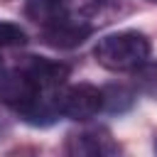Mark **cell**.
Listing matches in <instances>:
<instances>
[{
  "label": "cell",
  "instance_id": "6da1fadb",
  "mask_svg": "<svg viewBox=\"0 0 157 157\" xmlns=\"http://www.w3.org/2000/svg\"><path fill=\"white\" fill-rule=\"evenodd\" d=\"M150 39L142 32L123 29L98 39L93 47V56L103 69L110 71H135L150 59Z\"/></svg>",
  "mask_w": 157,
  "mask_h": 157
},
{
  "label": "cell",
  "instance_id": "7a4b0ae2",
  "mask_svg": "<svg viewBox=\"0 0 157 157\" xmlns=\"http://www.w3.org/2000/svg\"><path fill=\"white\" fill-rule=\"evenodd\" d=\"M56 113L69 120H91L103 110V88L91 83L61 86L54 93Z\"/></svg>",
  "mask_w": 157,
  "mask_h": 157
},
{
  "label": "cell",
  "instance_id": "3957f363",
  "mask_svg": "<svg viewBox=\"0 0 157 157\" xmlns=\"http://www.w3.org/2000/svg\"><path fill=\"white\" fill-rule=\"evenodd\" d=\"M64 152L74 157H110L120 152V145L113 140V135L96 125V128H83L76 132H69L64 142Z\"/></svg>",
  "mask_w": 157,
  "mask_h": 157
},
{
  "label": "cell",
  "instance_id": "277c9868",
  "mask_svg": "<svg viewBox=\"0 0 157 157\" xmlns=\"http://www.w3.org/2000/svg\"><path fill=\"white\" fill-rule=\"evenodd\" d=\"M17 69L25 71L34 81V86L42 88L44 93H49V91L56 93L71 74V69L64 61H54V59H44V56H25L17 64Z\"/></svg>",
  "mask_w": 157,
  "mask_h": 157
},
{
  "label": "cell",
  "instance_id": "5b68a950",
  "mask_svg": "<svg viewBox=\"0 0 157 157\" xmlns=\"http://www.w3.org/2000/svg\"><path fill=\"white\" fill-rule=\"evenodd\" d=\"M91 32H93V25L88 20H78L71 15L56 25L42 27V42L54 49H74V47L83 44Z\"/></svg>",
  "mask_w": 157,
  "mask_h": 157
},
{
  "label": "cell",
  "instance_id": "8992f818",
  "mask_svg": "<svg viewBox=\"0 0 157 157\" xmlns=\"http://www.w3.org/2000/svg\"><path fill=\"white\" fill-rule=\"evenodd\" d=\"M76 0H29L25 5V17L39 27L56 25L74 15Z\"/></svg>",
  "mask_w": 157,
  "mask_h": 157
},
{
  "label": "cell",
  "instance_id": "52a82bcc",
  "mask_svg": "<svg viewBox=\"0 0 157 157\" xmlns=\"http://www.w3.org/2000/svg\"><path fill=\"white\" fill-rule=\"evenodd\" d=\"M132 101H135V93L130 91V88H125V86H105L103 88V108L105 110H110V113H123V110H128L130 105H132Z\"/></svg>",
  "mask_w": 157,
  "mask_h": 157
},
{
  "label": "cell",
  "instance_id": "ba28073f",
  "mask_svg": "<svg viewBox=\"0 0 157 157\" xmlns=\"http://www.w3.org/2000/svg\"><path fill=\"white\" fill-rule=\"evenodd\" d=\"M135 78V88L150 98L157 101V61H145L142 66H137L132 71Z\"/></svg>",
  "mask_w": 157,
  "mask_h": 157
},
{
  "label": "cell",
  "instance_id": "9c48e42d",
  "mask_svg": "<svg viewBox=\"0 0 157 157\" xmlns=\"http://www.w3.org/2000/svg\"><path fill=\"white\" fill-rule=\"evenodd\" d=\"M120 0H76L78 12L83 15V20H98V17H108L118 10Z\"/></svg>",
  "mask_w": 157,
  "mask_h": 157
},
{
  "label": "cell",
  "instance_id": "30bf717a",
  "mask_svg": "<svg viewBox=\"0 0 157 157\" xmlns=\"http://www.w3.org/2000/svg\"><path fill=\"white\" fill-rule=\"evenodd\" d=\"M27 42V34L20 25L15 22H0V49H12V47H22Z\"/></svg>",
  "mask_w": 157,
  "mask_h": 157
},
{
  "label": "cell",
  "instance_id": "8fae6325",
  "mask_svg": "<svg viewBox=\"0 0 157 157\" xmlns=\"http://www.w3.org/2000/svg\"><path fill=\"white\" fill-rule=\"evenodd\" d=\"M155 152H157V135H155Z\"/></svg>",
  "mask_w": 157,
  "mask_h": 157
},
{
  "label": "cell",
  "instance_id": "7c38bea8",
  "mask_svg": "<svg viewBox=\"0 0 157 157\" xmlns=\"http://www.w3.org/2000/svg\"><path fill=\"white\" fill-rule=\"evenodd\" d=\"M152 2H157V0H152Z\"/></svg>",
  "mask_w": 157,
  "mask_h": 157
}]
</instances>
